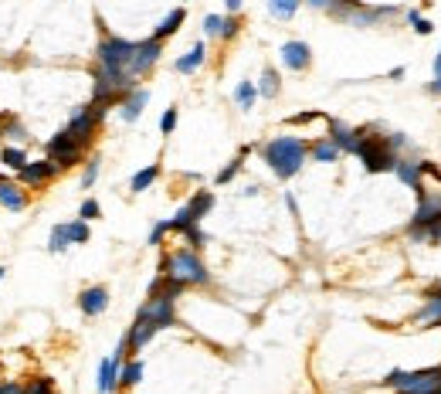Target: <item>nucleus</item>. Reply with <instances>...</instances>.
Returning a JSON list of instances; mask_svg holds the SVG:
<instances>
[{
    "mask_svg": "<svg viewBox=\"0 0 441 394\" xmlns=\"http://www.w3.org/2000/svg\"><path fill=\"white\" fill-rule=\"evenodd\" d=\"M0 164L7 170H21V167H28V150L24 147H4V153H0Z\"/></svg>",
    "mask_w": 441,
    "mask_h": 394,
    "instance_id": "a878e982",
    "label": "nucleus"
},
{
    "mask_svg": "<svg viewBox=\"0 0 441 394\" xmlns=\"http://www.w3.org/2000/svg\"><path fill=\"white\" fill-rule=\"evenodd\" d=\"M136 45L139 41H129V38H119V34H102V41L95 48V65L106 68V72H126L129 75Z\"/></svg>",
    "mask_w": 441,
    "mask_h": 394,
    "instance_id": "20e7f679",
    "label": "nucleus"
},
{
    "mask_svg": "<svg viewBox=\"0 0 441 394\" xmlns=\"http://www.w3.org/2000/svg\"><path fill=\"white\" fill-rule=\"evenodd\" d=\"M173 129H177V106H170L167 112H163V119H160V133H163V137H170Z\"/></svg>",
    "mask_w": 441,
    "mask_h": 394,
    "instance_id": "79ce46f5",
    "label": "nucleus"
},
{
    "mask_svg": "<svg viewBox=\"0 0 441 394\" xmlns=\"http://www.w3.org/2000/svg\"><path fill=\"white\" fill-rule=\"evenodd\" d=\"M170 225V231H177V235H183L187 228H194V225H200V221H194V214H190V208L183 204V208H177V214L167 221Z\"/></svg>",
    "mask_w": 441,
    "mask_h": 394,
    "instance_id": "72a5a7b5",
    "label": "nucleus"
},
{
    "mask_svg": "<svg viewBox=\"0 0 441 394\" xmlns=\"http://www.w3.org/2000/svg\"><path fill=\"white\" fill-rule=\"evenodd\" d=\"M234 34H238V17L228 14V17H224V24H221V38H224V41H231Z\"/></svg>",
    "mask_w": 441,
    "mask_h": 394,
    "instance_id": "c03bdc74",
    "label": "nucleus"
},
{
    "mask_svg": "<svg viewBox=\"0 0 441 394\" xmlns=\"http://www.w3.org/2000/svg\"><path fill=\"white\" fill-rule=\"evenodd\" d=\"M24 394H55V380H48V378L31 380V384H24Z\"/></svg>",
    "mask_w": 441,
    "mask_h": 394,
    "instance_id": "58836bf2",
    "label": "nucleus"
},
{
    "mask_svg": "<svg viewBox=\"0 0 441 394\" xmlns=\"http://www.w3.org/2000/svg\"><path fill=\"white\" fill-rule=\"evenodd\" d=\"M160 55H163V41H156V38L139 41V45H136V55H133V65H129V75H133V78H143L153 68V65L160 61Z\"/></svg>",
    "mask_w": 441,
    "mask_h": 394,
    "instance_id": "9d476101",
    "label": "nucleus"
},
{
    "mask_svg": "<svg viewBox=\"0 0 441 394\" xmlns=\"http://www.w3.org/2000/svg\"><path fill=\"white\" fill-rule=\"evenodd\" d=\"M78 309H82L85 316H102V313L109 309V289L106 286L82 289V296H78Z\"/></svg>",
    "mask_w": 441,
    "mask_h": 394,
    "instance_id": "dca6fc26",
    "label": "nucleus"
},
{
    "mask_svg": "<svg viewBox=\"0 0 441 394\" xmlns=\"http://www.w3.org/2000/svg\"><path fill=\"white\" fill-rule=\"evenodd\" d=\"M167 235H170V225H167V221H156V225L150 228V238H146V245H163Z\"/></svg>",
    "mask_w": 441,
    "mask_h": 394,
    "instance_id": "a19ab883",
    "label": "nucleus"
},
{
    "mask_svg": "<svg viewBox=\"0 0 441 394\" xmlns=\"http://www.w3.org/2000/svg\"><path fill=\"white\" fill-rule=\"evenodd\" d=\"M414 326H421V330L425 326H441V286L425 292V303L414 313Z\"/></svg>",
    "mask_w": 441,
    "mask_h": 394,
    "instance_id": "f8f14e48",
    "label": "nucleus"
},
{
    "mask_svg": "<svg viewBox=\"0 0 441 394\" xmlns=\"http://www.w3.org/2000/svg\"><path fill=\"white\" fill-rule=\"evenodd\" d=\"M139 380H143V361H126L119 367V384L122 388H136Z\"/></svg>",
    "mask_w": 441,
    "mask_h": 394,
    "instance_id": "7c9ffc66",
    "label": "nucleus"
},
{
    "mask_svg": "<svg viewBox=\"0 0 441 394\" xmlns=\"http://www.w3.org/2000/svg\"><path fill=\"white\" fill-rule=\"evenodd\" d=\"M425 89L431 92V95H441V75H435V78H431V82H428Z\"/></svg>",
    "mask_w": 441,
    "mask_h": 394,
    "instance_id": "8fccbe9b",
    "label": "nucleus"
},
{
    "mask_svg": "<svg viewBox=\"0 0 441 394\" xmlns=\"http://www.w3.org/2000/svg\"><path fill=\"white\" fill-rule=\"evenodd\" d=\"M278 55H282V65L289 72H305L312 65V48L305 45V41H285Z\"/></svg>",
    "mask_w": 441,
    "mask_h": 394,
    "instance_id": "ddd939ff",
    "label": "nucleus"
},
{
    "mask_svg": "<svg viewBox=\"0 0 441 394\" xmlns=\"http://www.w3.org/2000/svg\"><path fill=\"white\" fill-rule=\"evenodd\" d=\"M431 245H441V221L431 228Z\"/></svg>",
    "mask_w": 441,
    "mask_h": 394,
    "instance_id": "864d4df0",
    "label": "nucleus"
},
{
    "mask_svg": "<svg viewBox=\"0 0 441 394\" xmlns=\"http://www.w3.org/2000/svg\"><path fill=\"white\" fill-rule=\"evenodd\" d=\"M45 153L58 164V170H68V167H75L78 160H82V153H85V147L82 143H75V137L68 133V129H61V133H55V137L48 139V147Z\"/></svg>",
    "mask_w": 441,
    "mask_h": 394,
    "instance_id": "1a4fd4ad",
    "label": "nucleus"
},
{
    "mask_svg": "<svg viewBox=\"0 0 441 394\" xmlns=\"http://www.w3.org/2000/svg\"><path fill=\"white\" fill-rule=\"evenodd\" d=\"M356 156L364 160V170L366 174H394L397 160H401V153H394L387 143H383V137H377L374 133V126H366L364 139H360V150H356Z\"/></svg>",
    "mask_w": 441,
    "mask_h": 394,
    "instance_id": "423d86ee",
    "label": "nucleus"
},
{
    "mask_svg": "<svg viewBox=\"0 0 441 394\" xmlns=\"http://www.w3.org/2000/svg\"><path fill=\"white\" fill-rule=\"evenodd\" d=\"M156 177H160V164H150V167H143L139 174H133V181H129V191H133V194H143V191H146V187L156 181Z\"/></svg>",
    "mask_w": 441,
    "mask_h": 394,
    "instance_id": "bb28decb",
    "label": "nucleus"
},
{
    "mask_svg": "<svg viewBox=\"0 0 441 394\" xmlns=\"http://www.w3.org/2000/svg\"><path fill=\"white\" fill-rule=\"evenodd\" d=\"M394 174H397V181L408 183L418 197L428 191V187H425V174H421V160H408V156H401V160H397V167H394Z\"/></svg>",
    "mask_w": 441,
    "mask_h": 394,
    "instance_id": "2eb2a0df",
    "label": "nucleus"
},
{
    "mask_svg": "<svg viewBox=\"0 0 441 394\" xmlns=\"http://www.w3.org/2000/svg\"><path fill=\"white\" fill-rule=\"evenodd\" d=\"M435 75H441V48H438V55H435Z\"/></svg>",
    "mask_w": 441,
    "mask_h": 394,
    "instance_id": "6e6d98bb",
    "label": "nucleus"
},
{
    "mask_svg": "<svg viewBox=\"0 0 441 394\" xmlns=\"http://www.w3.org/2000/svg\"><path fill=\"white\" fill-rule=\"evenodd\" d=\"M312 119H322V112H316V109H312V112H299V116H292V126H303V122H312Z\"/></svg>",
    "mask_w": 441,
    "mask_h": 394,
    "instance_id": "a18cd8bd",
    "label": "nucleus"
},
{
    "mask_svg": "<svg viewBox=\"0 0 441 394\" xmlns=\"http://www.w3.org/2000/svg\"><path fill=\"white\" fill-rule=\"evenodd\" d=\"M431 31H435V24H431L428 17H418V21H414V34H431Z\"/></svg>",
    "mask_w": 441,
    "mask_h": 394,
    "instance_id": "09e8293b",
    "label": "nucleus"
},
{
    "mask_svg": "<svg viewBox=\"0 0 441 394\" xmlns=\"http://www.w3.org/2000/svg\"><path fill=\"white\" fill-rule=\"evenodd\" d=\"M303 0H268V14L278 17V21H292L295 11H299Z\"/></svg>",
    "mask_w": 441,
    "mask_h": 394,
    "instance_id": "2f4dec72",
    "label": "nucleus"
},
{
    "mask_svg": "<svg viewBox=\"0 0 441 394\" xmlns=\"http://www.w3.org/2000/svg\"><path fill=\"white\" fill-rule=\"evenodd\" d=\"M99 214H102L99 201H95V197H85V201H82V208H78V218H82V221H95Z\"/></svg>",
    "mask_w": 441,
    "mask_h": 394,
    "instance_id": "4c0bfd02",
    "label": "nucleus"
},
{
    "mask_svg": "<svg viewBox=\"0 0 441 394\" xmlns=\"http://www.w3.org/2000/svg\"><path fill=\"white\" fill-rule=\"evenodd\" d=\"M441 221V191H425L418 197V211L408 225V238L414 245H431V228Z\"/></svg>",
    "mask_w": 441,
    "mask_h": 394,
    "instance_id": "39448f33",
    "label": "nucleus"
},
{
    "mask_svg": "<svg viewBox=\"0 0 441 394\" xmlns=\"http://www.w3.org/2000/svg\"><path fill=\"white\" fill-rule=\"evenodd\" d=\"M303 4H309L312 11H326V14L336 7V0H303Z\"/></svg>",
    "mask_w": 441,
    "mask_h": 394,
    "instance_id": "49530a36",
    "label": "nucleus"
},
{
    "mask_svg": "<svg viewBox=\"0 0 441 394\" xmlns=\"http://www.w3.org/2000/svg\"><path fill=\"white\" fill-rule=\"evenodd\" d=\"M119 361L116 357H106L102 364H99V394H112L119 388Z\"/></svg>",
    "mask_w": 441,
    "mask_h": 394,
    "instance_id": "412c9836",
    "label": "nucleus"
},
{
    "mask_svg": "<svg viewBox=\"0 0 441 394\" xmlns=\"http://www.w3.org/2000/svg\"><path fill=\"white\" fill-rule=\"evenodd\" d=\"M55 174H58V164H55L51 156H45V160H28V167L17 170L21 183H45V181H51Z\"/></svg>",
    "mask_w": 441,
    "mask_h": 394,
    "instance_id": "f3484780",
    "label": "nucleus"
},
{
    "mask_svg": "<svg viewBox=\"0 0 441 394\" xmlns=\"http://www.w3.org/2000/svg\"><path fill=\"white\" fill-rule=\"evenodd\" d=\"M309 156H312L316 164H336L343 153H339V147H336L330 137H320V139H312V143H309Z\"/></svg>",
    "mask_w": 441,
    "mask_h": 394,
    "instance_id": "5701e85b",
    "label": "nucleus"
},
{
    "mask_svg": "<svg viewBox=\"0 0 441 394\" xmlns=\"http://www.w3.org/2000/svg\"><path fill=\"white\" fill-rule=\"evenodd\" d=\"M0 394H24V384H14V380H0Z\"/></svg>",
    "mask_w": 441,
    "mask_h": 394,
    "instance_id": "de8ad7c7",
    "label": "nucleus"
},
{
    "mask_svg": "<svg viewBox=\"0 0 441 394\" xmlns=\"http://www.w3.org/2000/svg\"><path fill=\"white\" fill-rule=\"evenodd\" d=\"M99 170H102L99 156H92L89 164H85V170H82V187H85V191H89V187H95V181H99Z\"/></svg>",
    "mask_w": 441,
    "mask_h": 394,
    "instance_id": "e433bc0d",
    "label": "nucleus"
},
{
    "mask_svg": "<svg viewBox=\"0 0 441 394\" xmlns=\"http://www.w3.org/2000/svg\"><path fill=\"white\" fill-rule=\"evenodd\" d=\"M364 133H366V129H353V126H347L343 119H330V139L339 147V153H350V156H356Z\"/></svg>",
    "mask_w": 441,
    "mask_h": 394,
    "instance_id": "9b49d317",
    "label": "nucleus"
},
{
    "mask_svg": "<svg viewBox=\"0 0 441 394\" xmlns=\"http://www.w3.org/2000/svg\"><path fill=\"white\" fill-rule=\"evenodd\" d=\"M221 24H224L221 14H207L204 17V34H207V38H221Z\"/></svg>",
    "mask_w": 441,
    "mask_h": 394,
    "instance_id": "ea45409f",
    "label": "nucleus"
},
{
    "mask_svg": "<svg viewBox=\"0 0 441 394\" xmlns=\"http://www.w3.org/2000/svg\"><path fill=\"white\" fill-rule=\"evenodd\" d=\"M106 112L109 109L106 106H99V102H89V106H82V109H75L72 112V119H68V133L75 137V143H82L85 150H89V143H92V137H95V129H99V122L106 119Z\"/></svg>",
    "mask_w": 441,
    "mask_h": 394,
    "instance_id": "6e6552de",
    "label": "nucleus"
},
{
    "mask_svg": "<svg viewBox=\"0 0 441 394\" xmlns=\"http://www.w3.org/2000/svg\"><path fill=\"white\" fill-rule=\"evenodd\" d=\"M224 7H228V14H238V11H241V0H224Z\"/></svg>",
    "mask_w": 441,
    "mask_h": 394,
    "instance_id": "603ef678",
    "label": "nucleus"
},
{
    "mask_svg": "<svg viewBox=\"0 0 441 394\" xmlns=\"http://www.w3.org/2000/svg\"><path fill=\"white\" fill-rule=\"evenodd\" d=\"M285 208L292 211V218H299V201H295L292 194H285Z\"/></svg>",
    "mask_w": 441,
    "mask_h": 394,
    "instance_id": "3c124183",
    "label": "nucleus"
},
{
    "mask_svg": "<svg viewBox=\"0 0 441 394\" xmlns=\"http://www.w3.org/2000/svg\"><path fill=\"white\" fill-rule=\"evenodd\" d=\"M0 133H4V139H11V143H28L31 139L28 126L17 119L14 112H0Z\"/></svg>",
    "mask_w": 441,
    "mask_h": 394,
    "instance_id": "4be33fe9",
    "label": "nucleus"
},
{
    "mask_svg": "<svg viewBox=\"0 0 441 394\" xmlns=\"http://www.w3.org/2000/svg\"><path fill=\"white\" fill-rule=\"evenodd\" d=\"M4 181H7V174H0V183H4Z\"/></svg>",
    "mask_w": 441,
    "mask_h": 394,
    "instance_id": "4d7b16f0",
    "label": "nucleus"
},
{
    "mask_svg": "<svg viewBox=\"0 0 441 394\" xmlns=\"http://www.w3.org/2000/svg\"><path fill=\"white\" fill-rule=\"evenodd\" d=\"M160 272L170 275V279H177V282H183V286H207V282H211V272H207V265L200 262V252H194V248H177L173 255L163 258Z\"/></svg>",
    "mask_w": 441,
    "mask_h": 394,
    "instance_id": "f03ea898",
    "label": "nucleus"
},
{
    "mask_svg": "<svg viewBox=\"0 0 441 394\" xmlns=\"http://www.w3.org/2000/svg\"><path fill=\"white\" fill-rule=\"evenodd\" d=\"M305 156H309V143L303 137H275L261 143V160L272 167L278 181H292L305 167Z\"/></svg>",
    "mask_w": 441,
    "mask_h": 394,
    "instance_id": "f257e3e1",
    "label": "nucleus"
},
{
    "mask_svg": "<svg viewBox=\"0 0 441 394\" xmlns=\"http://www.w3.org/2000/svg\"><path fill=\"white\" fill-rule=\"evenodd\" d=\"M234 102H238L241 109H255V102H258V85H255V82H238Z\"/></svg>",
    "mask_w": 441,
    "mask_h": 394,
    "instance_id": "c756f323",
    "label": "nucleus"
},
{
    "mask_svg": "<svg viewBox=\"0 0 441 394\" xmlns=\"http://www.w3.org/2000/svg\"><path fill=\"white\" fill-rule=\"evenodd\" d=\"M404 75H408V72H404V65H401V68H391V78H394V82H401Z\"/></svg>",
    "mask_w": 441,
    "mask_h": 394,
    "instance_id": "5fc2aeb1",
    "label": "nucleus"
},
{
    "mask_svg": "<svg viewBox=\"0 0 441 394\" xmlns=\"http://www.w3.org/2000/svg\"><path fill=\"white\" fill-rule=\"evenodd\" d=\"M156 330H160L156 323H150L146 316H139V313H136L133 326H129V334L122 336V340H126V347H129V353H139V350H143L153 340V336H156Z\"/></svg>",
    "mask_w": 441,
    "mask_h": 394,
    "instance_id": "4468645a",
    "label": "nucleus"
},
{
    "mask_svg": "<svg viewBox=\"0 0 441 394\" xmlns=\"http://www.w3.org/2000/svg\"><path fill=\"white\" fill-rule=\"evenodd\" d=\"M214 191H197V194L187 201V208H190V214H194V221H200V218H207V211L214 208Z\"/></svg>",
    "mask_w": 441,
    "mask_h": 394,
    "instance_id": "393cba45",
    "label": "nucleus"
},
{
    "mask_svg": "<svg viewBox=\"0 0 441 394\" xmlns=\"http://www.w3.org/2000/svg\"><path fill=\"white\" fill-rule=\"evenodd\" d=\"M401 14V7H366V4H360V7H333L330 11V17L333 21H339V24H350V28H381L383 21H391V17Z\"/></svg>",
    "mask_w": 441,
    "mask_h": 394,
    "instance_id": "0eeeda50",
    "label": "nucleus"
},
{
    "mask_svg": "<svg viewBox=\"0 0 441 394\" xmlns=\"http://www.w3.org/2000/svg\"><path fill=\"white\" fill-rule=\"evenodd\" d=\"M68 245H72V238H68V225L51 228V235H48V252H51V255H61V252H68Z\"/></svg>",
    "mask_w": 441,
    "mask_h": 394,
    "instance_id": "cd10ccee",
    "label": "nucleus"
},
{
    "mask_svg": "<svg viewBox=\"0 0 441 394\" xmlns=\"http://www.w3.org/2000/svg\"><path fill=\"white\" fill-rule=\"evenodd\" d=\"M68 238H72V245H85V242H89V221H82V218L68 221Z\"/></svg>",
    "mask_w": 441,
    "mask_h": 394,
    "instance_id": "f704fd0d",
    "label": "nucleus"
},
{
    "mask_svg": "<svg viewBox=\"0 0 441 394\" xmlns=\"http://www.w3.org/2000/svg\"><path fill=\"white\" fill-rule=\"evenodd\" d=\"M0 208H7V211H24V208H28L24 183H14V181L0 183Z\"/></svg>",
    "mask_w": 441,
    "mask_h": 394,
    "instance_id": "6ab92c4d",
    "label": "nucleus"
},
{
    "mask_svg": "<svg viewBox=\"0 0 441 394\" xmlns=\"http://www.w3.org/2000/svg\"><path fill=\"white\" fill-rule=\"evenodd\" d=\"M383 384L397 394H441V364L425 371H391Z\"/></svg>",
    "mask_w": 441,
    "mask_h": 394,
    "instance_id": "7ed1b4c3",
    "label": "nucleus"
},
{
    "mask_svg": "<svg viewBox=\"0 0 441 394\" xmlns=\"http://www.w3.org/2000/svg\"><path fill=\"white\" fill-rule=\"evenodd\" d=\"M146 102H150V89H133L129 95H122L119 102V116L122 122H136L139 116H143V109H146Z\"/></svg>",
    "mask_w": 441,
    "mask_h": 394,
    "instance_id": "a211bd4d",
    "label": "nucleus"
},
{
    "mask_svg": "<svg viewBox=\"0 0 441 394\" xmlns=\"http://www.w3.org/2000/svg\"><path fill=\"white\" fill-rule=\"evenodd\" d=\"M204 58H207V45H204V41H197V45L190 48L187 55H180V58L173 61V68H177L180 75H194L200 65H204Z\"/></svg>",
    "mask_w": 441,
    "mask_h": 394,
    "instance_id": "aec40b11",
    "label": "nucleus"
},
{
    "mask_svg": "<svg viewBox=\"0 0 441 394\" xmlns=\"http://www.w3.org/2000/svg\"><path fill=\"white\" fill-rule=\"evenodd\" d=\"M383 143H387V147H391L394 153H404V150H408V137H404V133H387V137H383Z\"/></svg>",
    "mask_w": 441,
    "mask_h": 394,
    "instance_id": "37998d69",
    "label": "nucleus"
},
{
    "mask_svg": "<svg viewBox=\"0 0 441 394\" xmlns=\"http://www.w3.org/2000/svg\"><path fill=\"white\" fill-rule=\"evenodd\" d=\"M4 272H7V269H4V265H0V279H4Z\"/></svg>",
    "mask_w": 441,
    "mask_h": 394,
    "instance_id": "13d9d810",
    "label": "nucleus"
},
{
    "mask_svg": "<svg viewBox=\"0 0 441 394\" xmlns=\"http://www.w3.org/2000/svg\"><path fill=\"white\" fill-rule=\"evenodd\" d=\"M248 153H251V147H241V153H238V156H234V160H231L228 167L221 170V174H217L214 181L221 183V187H224V183H231V181H234V177H238V170L244 167V156H248Z\"/></svg>",
    "mask_w": 441,
    "mask_h": 394,
    "instance_id": "473e14b6",
    "label": "nucleus"
},
{
    "mask_svg": "<svg viewBox=\"0 0 441 394\" xmlns=\"http://www.w3.org/2000/svg\"><path fill=\"white\" fill-rule=\"evenodd\" d=\"M278 92H282L278 72H275V68H265V72H261V78H258V95H261V99H275Z\"/></svg>",
    "mask_w": 441,
    "mask_h": 394,
    "instance_id": "c85d7f7f",
    "label": "nucleus"
},
{
    "mask_svg": "<svg viewBox=\"0 0 441 394\" xmlns=\"http://www.w3.org/2000/svg\"><path fill=\"white\" fill-rule=\"evenodd\" d=\"M183 238H187V245H190L194 252H200V248L207 245V231H204L200 225H194V228H187V231H183Z\"/></svg>",
    "mask_w": 441,
    "mask_h": 394,
    "instance_id": "c9c22d12",
    "label": "nucleus"
},
{
    "mask_svg": "<svg viewBox=\"0 0 441 394\" xmlns=\"http://www.w3.org/2000/svg\"><path fill=\"white\" fill-rule=\"evenodd\" d=\"M183 21H187V11H183V7H177V11H170V14L163 17L160 24H156V31H153L150 38H156V41H167L170 34H177V31H180V24H183Z\"/></svg>",
    "mask_w": 441,
    "mask_h": 394,
    "instance_id": "b1692460",
    "label": "nucleus"
}]
</instances>
